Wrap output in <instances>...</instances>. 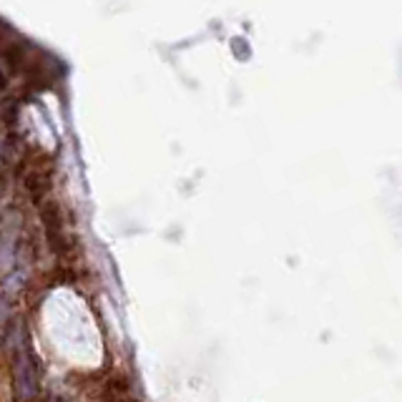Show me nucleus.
Wrapping results in <instances>:
<instances>
[{"mask_svg":"<svg viewBox=\"0 0 402 402\" xmlns=\"http://www.w3.org/2000/svg\"><path fill=\"white\" fill-rule=\"evenodd\" d=\"M13 395L18 402H33L38 395V357L26 327H21L13 347Z\"/></svg>","mask_w":402,"mask_h":402,"instance_id":"1","label":"nucleus"},{"mask_svg":"<svg viewBox=\"0 0 402 402\" xmlns=\"http://www.w3.org/2000/svg\"><path fill=\"white\" fill-rule=\"evenodd\" d=\"M8 309H11L8 307V299H6V294H3V289H0V322L8 317Z\"/></svg>","mask_w":402,"mask_h":402,"instance_id":"2","label":"nucleus"},{"mask_svg":"<svg viewBox=\"0 0 402 402\" xmlns=\"http://www.w3.org/2000/svg\"><path fill=\"white\" fill-rule=\"evenodd\" d=\"M48 402H66V400H63V397H50Z\"/></svg>","mask_w":402,"mask_h":402,"instance_id":"3","label":"nucleus"},{"mask_svg":"<svg viewBox=\"0 0 402 402\" xmlns=\"http://www.w3.org/2000/svg\"><path fill=\"white\" fill-rule=\"evenodd\" d=\"M113 402H136V400H113Z\"/></svg>","mask_w":402,"mask_h":402,"instance_id":"4","label":"nucleus"}]
</instances>
